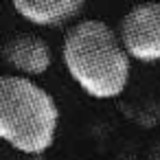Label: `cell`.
Here are the masks:
<instances>
[{
	"instance_id": "obj_1",
	"label": "cell",
	"mask_w": 160,
	"mask_h": 160,
	"mask_svg": "<svg viewBox=\"0 0 160 160\" xmlns=\"http://www.w3.org/2000/svg\"><path fill=\"white\" fill-rule=\"evenodd\" d=\"M62 59L70 79L92 99L121 97L132 77V59L116 31L99 18L79 20L66 31Z\"/></svg>"
},
{
	"instance_id": "obj_4",
	"label": "cell",
	"mask_w": 160,
	"mask_h": 160,
	"mask_svg": "<svg viewBox=\"0 0 160 160\" xmlns=\"http://www.w3.org/2000/svg\"><path fill=\"white\" fill-rule=\"evenodd\" d=\"M2 59L9 64V68L16 70L18 77L33 79L51 68L53 51L44 38L22 31V33H13L2 44Z\"/></svg>"
},
{
	"instance_id": "obj_6",
	"label": "cell",
	"mask_w": 160,
	"mask_h": 160,
	"mask_svg": "<svg viewBox=\"0 0 160 160\" xmlns=\"http://www.w3.org/2000/svg\"><path fill=\"white\" fill-rule=\"evenodd\" d=\"M147 160H160V140H156L147 153Z\"/></svg>"
},
{
	"instance_id": "obj_3",
	"label": "cell",
	"mask_w": 160,
	"mask_h": 160,
	"mask_svg": "<svg viewBox=\"0 0 160 160\" xmlns=\"http://www.w3.org/2000/svg\"><path fill=\"white\" fill-rule=\"evenodd\" d=\"M116 35L129 59L142 64L160 62V2L132 7L121 18Z\"/></svg>"
},
{
	"instance_id": "obj_5",
	"label": "cell",
	"mask_w": 160,
	"mask_h": 160,
	"mask_svg": "<svg viewBox=\"0 0 160 160\" xmlns=\"http://www.w3.org/2000/svg\"><path fill=\"white\" fill-rule=\"evenodd\" d=\"M13 9L33 27L57 29L79 18L86 5L81 0H16Z\"/></svg>"
},
{
	"instance_id": "obj_7",
	"label": "cell",
	"mask_w": 160,
	"mask_h": 160,
	"mask_svg": "<svg viewBox=\"0 0 160 160\" xmlns=\"http://www.w3.org/2000/svg\"><path fill=\"white\" fill-rule=\"evenodd\" d=\"M18 160H46L44 156H22V158H18Z\"/></svg>"
},
{
	"instance_id": "obj_2",
	"label": "cell",
	"mask_w": 160,
	"mask_h": 160,
	"mask_svg": "<svg viewBox=\"0 0 160 160\" xmlns=\"http://www.w3.org/2000/svg\"><path fill=\"white\" fill-rule=\"evenodd\" d=\"M59 127V105L33 79L0 75V140L22 156H44Z\"/></svg>"
}]
</instances>
